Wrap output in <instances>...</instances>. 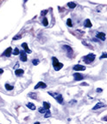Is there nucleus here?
<instances>
[{"label":"nucleus","mask_w":107,"mask_h":124,"mask_svg":"<svg viewBox=\"0 0 107 124\" xmlns=\"http://www.w3.org/2000/svg\"><path fill=\"white\" fill-rule=\"evenodd\" d=\"M18 66H19V64H18V63H17L16 65H15L14 69H15V70H17V68H18Z\"/></svg>","instance_id":"28"},{"label":"nucleus","mask_w":107,"mask_h":124,"mask_svg":"<svg viewBox=\"0 0 107 124\" xmlns=\"http://www.w3.org/2000/svg\"><path fill=\"white\" fill-rule=\"evenodd\" d=\"M73 70L76 71H84L86 70V67L83 66V65H80V64H77V65H74Z\"/></svg>","instance_id":"7"},{"label":"nucleus","mask_w":107,"mask_h":124,"mask_svg":"<svg viewBox=\"0 0 107 124\" xmlns=\"http://www.w3.org/2000/svg\"><path fill=\"white\" fill-rule=\"evenodd\" d=\"M67 6L71 9H74V8L76 7V4H75V3H73V2H69L67 4Z\"/></svg>","instance_id":"19"},{"label":"nucleus","mask_w":107,"mask_h":124,"mask_svg":"<svg viewBox=\"0 0 107 124\" xmlns=\"http://www.w3.org/2000/svg\"><path fill=\"white\" fill-rule=\"evenodd\" d=\"M46 87H47V85H46L45 83H43V82H39V83H37V84L35 86V89H45Z\"/></svg>","instance_id":"9"},{"label":"nucleus","mask_w":107,"mask_h":124,"mask_svg":"<svg viewBox=\"0 0 107 124\" xmlns=\"http://www.w3.org/2000/svg\"><path fill=\"white\" fill-rule=\"evenodd\" d=\"M42 107H43L46 110H47L51 108V104H50L48 101H43V102H42Z\"/></svg>","instance_id":"14"},{"label":"nucleus","mask_w":107,"mask_h":124,"mask_svg":"<svg viewBox=\"0 0 107 124\" xmlns=\"http://www.w3.org/2000/svg\"><path fill=\"white\" fill-rule=\"evenodd\" d=\"M11 53H12V48L9 47V48H7L6 50H4V52L3 53V56H6V57H10V55H11Z\"/></svg>","instance_id":"6"},{"label":"nucleus","mask_w":107,"mask_h":124,"mask_svg":"<svg viewBox=\"0 0 107 124\" xmlns=\"http://www.w3.org/2000/svg\"><path fill=\"white\" fill-rule=\"evenodd\" d=\"M48 94H49L50 95H52V96L56 100L57 102H59V103H60V104H63L64 99H63V96L61 95V94L56 93V92H51V91H48Z\"/></svg>","instance_id":"1"},{"label":"nucleus","mask_w":107,"mask_h":124,"mask_svg":"<svg viewBox=\"0 0 107 124\" xmlns=\"http://www.w3.org/2000/svg\"><path fill=\"white\" fill-rule=\"evenodd\" d=\"M39 62H40V61L38 60V59H33V60H32V63H33V65H35V66L38 65Z\"/></svg>","instance_id":"24"},{"label":"nucleus","mask_w":107,"mask_h":124,"mask_svg":"<svg viewBox=\"0 0 107 124\" xmlns=\"http://www.w3.org/2000/svg\"><path fill=\"white\" fill-rule=\"evenodd\" d=\"M21 38V36H18V37H17V36H16V37H13V40H16V39H20Z\"/></svg>","instance_id":"27"},{"label":"nucleus","mask_w":107,"mask_h":124,"mask_svg":"<svg viewBox=\"0 0 107 124\" xmlns=\"http://www.w3.org/2000/svg\"><path fill=\"white\" fill-rule=\"evenodd\" d=\"M22 47L23 48V50H24L26 53H31V50L29 49V47H28V44H27L26 43H23V44H22Z\"/></svg>","instance_id":"13"},{"label":"nucleus","mask_w":107,"mask_h":124,"mask_svg":"<svg viewBox=\"0 0 107 124\" xmlns=\"http://www.w3.org/2000/svg\"><path fill=\"white\" fill-rule=\"evenodd\" d=\"M95 57H96V56H95L94 54L91 53V54H88V55H87V56H85L84 57H83V61H84L86 63L90 64V63H92V62H93V61L95 60Z\"/></svg>","instance_id":"3"},{"label":"nucleus","mask_w":107,"mask_h":124,"mask_svg":"<svg viewBox=\"0 0 107 124\" xmlns=\"http://www.w3.org/2000/svg\"><path fill=\"white\" fill-rule=\"evenodd\" d=\"M104 107H105V104L102 103V102H98V103L93 107V110H97V109H99V108H104Z\"/></svg>","instance_id":"11"},{"label":"nucleus","mask_w":107,"mask_h":124,"mask_svg":"<svg viewBox=\"0 0 107 124\" xmlns=\"http://www.w3.org/2000/svg\"><path fill=\"white\" fill-rule=\"evenodd\" d=\"M23 73H24V70H22V69H17V70H15V74H16L17 77H21V76H23Z\"/></svg>","instance_id":"12"},{"label":"nucleus","mask_w":107,"mask_h":124,"mask_svg":"<svg viewBox=\"0 0 107 124\" xmlns=\"http://www.w3.org/2000/svg\"><path fill=\"white\" fill-rule=\"evenodd\" d=\"M26 106L28 108H29L30 110H35V105L34 103H31V102H28V103L26 104Z\"/></svg>","instance_id":"15"},{"label":"nucleus","mask_w":107,"mask_h":124,"mask_svg":"<svg viewBox=\"0 0 107 124\" xmlns=\"http://www.w3.org/2000/svg\"><path fill=\"white\" fill-rule=\"evenodd\" d=\"M96 37L99 38V39L102 40V41H105V34L104 32H98Z\"/></svg>","instance_id":"10"},{"label":"nucleus","mask_w":107,"mask_h":124,"mask_svg":"<svg viewBox=\"0 0 107 124\" xmlns=\"http://www.w3.org/2000/svg\"><path fill=\"white\" fill-rule=\"evenodd\" d=\"M42 25L43 26H47L48 25V22H47V18H43L42 19Z\"/></svg>","instance_id":"22"},{"label":"nucleus","mask_w":107,"mask_h":124,"mask_svg":"<svg viewBox=\"0 0 107 124\" xmlns=\"http://www.w3.org/2000/svg\"><path fill=\"white\" fill-rule=\"evenodd\" d=\"M81 85H82V86H86V85H87V86L88 84H87V83H82Z\"/></svg>","instance_id":"31"},{"label":"nucleus","mask_w":107,"mask_h":124,"mask_svg":"<svg viewBox=\"0 0 107 124\" xmlns=\"http://www.w3.org/2000/svg\"><path fill=\"white\" fill-rule=\"evenodd\" d=\"M74 78L75 81H80V80H82V79H84V75L80 74V73H74Z\"/></svg>","instance_id":"8"},{"label":"nucleus","mask_w":107,"mask_h":124,"mask_svg":"<svg viewBox=\"0 0 107 124\" xmlns=\"http://www.w3.org/2000/svg\"><path fill=\"white\" fill-rule=\"evenodd\" d=\"M34 124H41V123H40V122H35Z\"/></svg>","instance_id":"33"},{"label":"nucleus","mask_w":107,"mask_h":124,"mask_svg":"<svg viewBox=\"0 0 107 124\" xmlns=\"http://www.w3.org/2000/svg\"><path fill=\"white\" fill-rule=\"evenodd\" d=\"M97 92H98V93H99V92H102V89H97Z\"/></svg>","instance_id":"29"},{"label":"nucleus","mask_w":107,"mask_h":124,"mask_svg":"<svg viewBox=\"0 0 107 124\" xmlns=\"http://www.w3.org/2000/svg\"><path fill=\"white\" fill-rule=\"evenodd\" d=\"M103 120H104V121H106V116H105V117L103 118Z\"/></svg>","instance_id":"32"},{"label":"nucleus","mask_w":107,"mask_h":124,"mask_svg":"<svg viewBox=\"0 0 107 124\" xmlns=\"http://www.w3.org/2000/svg\"><path fill=\"white\" fill-rule=\"evenodd\" d=\"M4 87H5V89H7V90H12V89H14V87L11 86V85H10L9 83H5Z\"/></svg>","instance_id":"18"},{"label":"nucleus","mask_w":107,"mask_h":124,"mask_svg":"<svg viewBox=\"0 0 107 124\" xmlns=\"http://www.w3.org/2000/svg\"><path fill=\"white\" fill-rule=\"evenodd\" d=\"M3 73H4V70H3L2 69H0V75L3 74Z\"/></svg>","instance_id":"30"},{"label":"nucleus","mask_w":107,"mask_h":124,"mask_svg":"<svg viewBox=\"0 0 107 124\" xmlns=\"http://www.w3.org/2000/svg\"><path fill=\"white\" fill-rule=\"evenodd\" d=\"M38 111H39L41 114H44V113H45L47 110H46L43 107H41V108H38Z\"/></svg>","instance_id":"21"},{"label":"nucleus","mask_w":107,"mask_h":124,"mask_svg":"<svg viewBox=\"0 0 107 124\" xmlns=\"http://www.w3.org/2000/svg\"><path fill=\"white\" fill-rule=\"evenodd\" d=\"M62 48H63V50L67 52L68 57L72 58L73 55H74V50H73L72 48H71L70 46H68V45H63V46H62Z\"/></svg>","instance_id":"4"},{"label":"nucleus","mask_w":107,"mask_h":124,"mask_svg":"<svg viewBox=\"0 0 107 124\" xmlns=\"http://www.w3.org/2000/svg\"><path fill=\"white\" fill-rule=\"evenodd\" d=\"M20 53V51H19V50H18V48H15V50H14V51H13V55L14 56H17L18 54Z\"/></svg>","instance_id":"23"},{"label":"nucleus","mask_w":107,"mask_h":124,"mask_svg":"<svg viewBox=\"0 0 107 124\" xmlns=\"http://www.w3.org/2000/svg\"><path fill=\"white\" fill-rule=\"evenodd\" d=\"M107 57V55H106V53L105 52H104L103 53V55L100 56V59H103V58H106Z\"/></svg>","instance_id":"26"},{"label":"nucleus","mask_w":107,"mask_h":124,"mask_svg":"<svg viewBox=\"0 0 107 124\" xmlns=\"http://www.w3.org/2000/svg\"><path fill=\"white\" fill-rule=\"evenodd\" d=\"M50 116H51V112H50L49 109H47V111L44 113V117H45V118H48V117H50Z\"/></svg>","instance_id":"20"},{"label":"nucleus","mask_w":107,"mask_h":124,"mask_svg":"<svg viewBox=\"0 0 107 124\" xmlns=\"http://www.w3.org/2000/svg\"><path fill=\"white\" fill-rule=\"evenodd\" d=\"M84 26L87 27V28H91V27H92V23L90 22L89 19H87V20L84 22Z\"/></svg>","instance_id":"16"},{"label":"nucleus","mask_w":107,"mask_h":124,"mask_svg":"<svg viewBox=\"0 0 107 124\" xmlns=\"http://www.w3.org/2000/svg\"><path fill=\"white\" fill-rule=\"evenodd\" d=\"M28 96L30 98H32V99H35V100H37V95L36 93H34V92H32V93H29V95H28Z\"/></svg>","instance_id":"17"},{"label":"nucleus","mask_w":107,"mask_h":124,"mask_svg":"<svg viewBox=\"0 0 107 124\" xmlns=\"http://www.w3.org/2000/svg\"><path fill=\"white\" fill-rule=\"evenodd\" d=\"M67 24L68 25L69 27H72L73 26V23H72V20H71L70 18L67 19Z\"/></svg>","instance_id":"25"},{"label":"nucleus","mask_w":107,"mask_h":124,"mask_svg":"<svg viewBox=\"0 0 107 124\" xmlns=\"http://www.w3.org/2000/svg\"><path fill=\"white\" fill-rule=\"evenodd\" d=\"M20 60L22 61V62H27V59H28V57H27V53L24 51V50H23V51H20Z\"/></svg>","instance_id":"5"},{"label":"nucleus","mask_w":107,"mask_h":124,"mask_svg":"<svg viewBox=\"0 0 107 124\" xmlns=\"http://www.w3.org/2000/svg\"><path fill=\"white\" fill-rule=\"evenodd\" d=\"M52 62H53V67L54 69V70L58 71V70H60V69L63 67V64L60 63L59 61H58V59L56 57H52Z\"/></svg>","instance_id":"2"}]
</instances>
